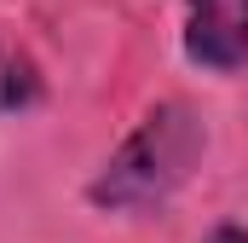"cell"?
<instances>
[{"instance_id":"obj_1","label":"cell","mask_w":248,"mask_h":243,"mask_svg":"<svg viewBox=\"0 0 248 243\" xmlns=\"http://www.w3.org/2000/svg\"><path fill=\"white\" fill-rule=\"evenodd\" d=\"M196 156H202V122L185 104H162L93 180V203L98 208H150L196 168Z\"/></svg>"},{"instance_id":"obj_2","label":"cell","mask_w":248,"mask_h":243,"mask_svg":"<svg viewBox=\"0 0 248 243\" xmlns=\"http://www.w3.org/2000/svg\"><path fill=\"white\" fill-rule=\"evenodd\" d=\"M185 52L202 69H243L248 64V0H185Z\"/></svg>"},{"instance_id":"obj_3","label":"cell","mask_w":248,"mask_h":243,"mask_svg":"<svg viewBox=\"0 0 248 243\" xmlns=\"http://www.w3.org/2000/svg\"><path fill=\"white\" fill-rule=\"evenodd\" d=\"M208 243H248V226H219Z\"/></svg>"}]
</instances>
